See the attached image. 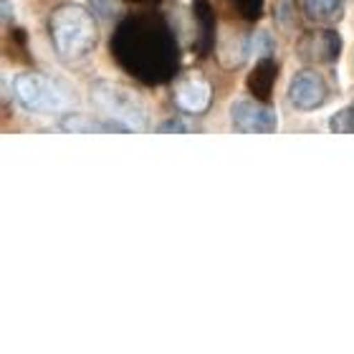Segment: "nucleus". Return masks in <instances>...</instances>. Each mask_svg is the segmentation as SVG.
I'll list each match as a JSON object with an SVG mask.
<instances>
[{
	"label": "nucleus",
	"mask_w": 354,
	"mask_h": 354,
	"mask_svg": "<svg viewBox=\"0 0 354 354\" xmlns=\"http://www.w3.org/2000/svg\"><path fill=\"white\" fill-rule=\"evenodd\" d=\"M53 48L64 61H82L91 56L99 44V28L94 15L82 6H61L51 13L48 21Z\"/></svg>",
	"instance_id": "obj_1"
},
{
	"label": "nucleus",
	"mask_w": 354,
	"mask_h": 354,
	"mask_svg": "<svg viewBox=\"0 0 354 354\" xmlns=\"http://www.w3.org/2000/svg\"><path fill=\"white\" fill-rule=\"evenodd\" d=\"M96 109L127 132H145L149 127V106L137 91L114 82H96L91 86Z\"/></svg>",
	"instance_id": "obj_2"
},
{
	"label": "nucleus",
	"mask_w": 354,
	"mask_h": 354,
	"mask_svg": "<svg viewBox=\"0 0 354 354\" xmlns=\"http://www.w3.org/2000/svg\"><path fill=\"white\" fill-rule=\"evenodd\" d=\"M13 96L23 109L33 114H61L74 104V96L64 84L44 74L13 76Z\"/></svg>",
	"instance_id": "obj_3"
},
{
	"label": "nucleus",
	"mask_w": 354,
	"mask_h": 354,
	"mask_svg": "<svg viewBox=\"0 0 354 354\" xmlns=\"http://www.w3.org/2000/svg\"><path fill=\"white\" fill-rule=\"evenodd\" d=\"M286 96L294 109L314 111L326 104V99H329V88H326V82L317 74V71L301 68V71H296V74L291 76Z\"/></svg>",
	"instance_id": "obj_4"
},
{
	"label": "nucleus",
	"mask_w": 354,
	"mask_h": 354,
	"mask_svg": "<svg viewBox=\"0 0 354 354\" xmlns=\"http://www.w3.org/2000/svg\"><path fill=\"white\" fill-rule=\"evenodd\" d=\"M230 124L241 134H273L276 111L253 99H236L230 106Z\"/></svg>",
	"instance_id": "obj_5"
},
{
	"label": "nucleus",
	"mask_w": 354,
	"mask_h": 354,
	"mask_svg": "<svg viewBox=\"0 0 354 354\" xmlns=\"http://www.w3.org/2000/svg\"><path fill=\"white\" fill-rule=\"evenodd\" d=\"M210 99H213V88L203 74H190L175 84V104L183 111L200 114L210 106Z\"/></svg>",
	"instance_id": "obj_6"
},
{
	"label": "nucleus",
	"mask_w": 354,
	"mask_h": 354,
	"mask_svg": "<svg viewBox=\"0 0 354 354\" xmlns=\"http://www.w3.org/2000/svg\"><path fill=\"white\" fill-rule=\"evenodd\" d=\"M304 59H314V61H334L342 51V41L337 33H314V36L306 41V46L301 48Z\"/></svg>",
	"instance_id": "obj_7"
},
{
	"label": "nucleus",
	"mask_w": 354,
	"mask_h": 354,
	"mask_svg": "<svg viewBox=\"0 0 354 354\" xmlns=\"http://www.w3.org/2000/svg\"><path fill=\"white\" fill-rule=\"evenodd\" d=\"M64 132H76V134H96V132H127L122 124H102V122H96V119H88L84 114H71V117L64 119V124H61Z\"/></svg>",
	"instance_id": "obj_8"
},
{
	"label": "nucleus",
	"mask_w": 354,
	"mask_h": 354,
	"mask_svg": "<svg viewBox=\"0 0 354 354\" xmlns=\"http://www.w3.org/2000/svg\"><path fill=\"white\" fill-rule=\"evenodd\" d=\"M304 10L311 21L319 23H334L342 18V0H304Z\"/></svg>",
	"instance_id": "obj_9"
},
{
	"label": "nucleus",
	"mask_w": 354,
	"mask_h": 354,
	"mask_svg": "<svg viewBox=\"0 0 354 354\" xmlns=\"http://www.w3.org/2000/svg\"><path fill=\"white\" fill-rule=\"evenodd\" d=\"M245 56H251V44L241 36H230V44L221 46V61L223 66L236 68L245 61Z\"/></svg>",
	"instance_id": "obj_10"
},
{
	"label": "nucleus",
	"mask_w": 354,
	"mask_h": 354,
	"mask_svg": "<svg viewBox=\"0 0 354 354\" xmlns=\"http://www.w3.org/2000/svg\"><path fill=\"white\" fill-rule=\"evenodd\" d=\"M329 127H332V132H337V134H354V104L347 106V109L337 111Z\"/></svg>",
	"instance_id": "obj_11"
},
{
	"label": "nucleus",
	"mask_w": 354,
	"mask_h": 354,
	"mask_svg": "<svg viewBox=\"0 0 354 354\" xmlns=\"http://www.w3.org/2000/svg\"><path fill=\"white\" fill-rule=\"evenodd\" d=\"M271 51H273V38L266 30L256 33L251 41V53H256V56H271Z\"/></svg>",
	"instance_id": "obj_12"
},
{
	"label": "nucleus",
	"mask_w": 354,
	"mask_h": 354,
	"mask_svg": "<svg viewBox=\"0 0 354 354\" xmlns=\"http://www.w3.org/2000/svg\"><path fill=\"white\" fill-rule=\"evenodd\" d=\"M157 132H190V127L183 124L180 119H172V122H165V124L157 127Z\"/></svg>",
	"instance_id": "obj_13"
}]
</instances>
